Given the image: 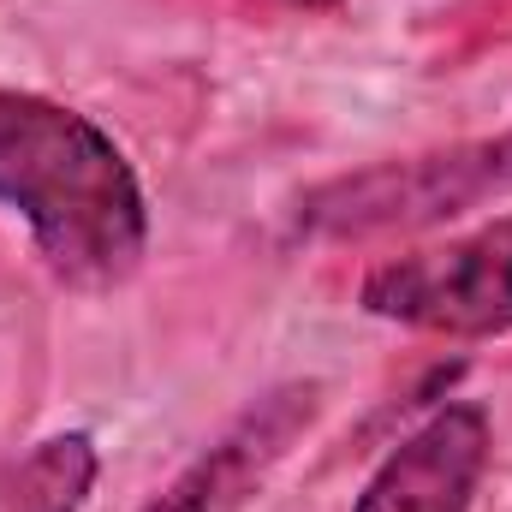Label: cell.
<instances>
[{"mask_svg":"<svg viewBox=\"0 0 512 512\" xmlns=\"http://www.w3.org/2000/svg\"><path fill=\"white\" fill-rule=\"evenodd\" d=\"M0 203L30 221L66 286H120L149 245L143 185L120 143L30 90H0Z\"/></svg>","mask_w":512,"mask_h":512,"instance_id":"obj_1","label":"cell"},{"mask_svg":"<svg viewBox=\"0 0 512 512\" xmlns=\"http://www.w3.org/2000/svg\"><path fill=\"white\" fill-rule=\"evenodd\" d=\"M501 191H512V131L340 173L298 203V221L322 239H376L453 221L477 203H495Z\"/></svg>","mask_w":512,"mask_h":512,"instance_id":"obj_2","label":"cell"},{"mask_svg":"<svg viewBox=\"0 0 512 512\" xmlns=\"http://www.w3.org/2000/svg\"><path fill=\"white\" fill-rule=\"evenodd\" d=\"M364 310L399 322V328H423V334H447V340H477V334H507L512 328V215L429 245V251H405L370 268L364 280Z\"/></svg>","mask_w":512,"mask_h":512,"instance_id":"obj_3","label":"cell"},{"mask_svg":"<svg viewBox=\"0 0 512 512\" xmlns=\"http://www.w3.org/2000/svg\"><path fill=\"white\" fill-rule=\"evenodd\" d=\"M316 411H322V382H286L262 393L143 512H245L262 495V483L286 465V453L310 435Z\"/></svg>","mask_w":512,"mask_h":512,"instance_id":"obj_4","label":"cell"},{"mask_svg":"<svg viewBox=\"0 0 512 512\" xmlns=\"http://www.w3.org/2000/svg\"><path fill=\"white\" fill-rule=\"evenodd\" d=\"M483 465L489 417L477 405H447L387 453L352 512H471Z\"/></svg>","mask_w":512,"mask_h":512,"instance_id":"obj_5","label":"cell"},{"mask_svg":"<svg viewBox=\"0 0 512 512\" xmlns=\"http://www.w3.org/2000/svg\"><path fill=\"white\" fill-rule=\"evenodd\" d=\"M90 483H96V441L78 429L48 435L0 465V512H84Z\"/></svg>","mask_w":512,"mask_h":512,"instance_id":"obj_6","label":"cell"},{"mask_svg":"<svg viewBox=\"0 0 512 512\" xmlns=\"http://www.w3.org/2000/svg\"><path fill=\"white\" fill-rule=\"evenodd\" d=\"M292 6H340V0H292Z\"/></svg>","mask_w":512,"mask_h":512,"instance_id":"obj_7","label":"cell"}]
</instances>
